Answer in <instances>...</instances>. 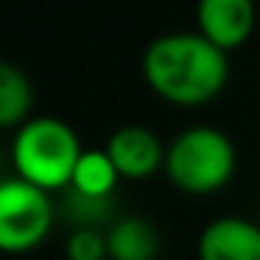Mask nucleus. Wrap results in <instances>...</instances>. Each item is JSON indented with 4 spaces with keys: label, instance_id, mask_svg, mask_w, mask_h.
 <instances>
[{
    "label": "nucleus",
    "instance_id": "nucleus-3",
    "mask_svg": "<svg viewBox=\"0 0 260 260\" xmlns=\"http://www.w3.org/2000/svg\"><path fill=\"white\" fill-rule=\"evenodd\" d=\"M165 174L171 185L190 196H210L235 176L238 154L232 140L215 126H190L165 148Z\"/></svg>",
    "mask_w": 260,
    "mask_h": 260
},
{
    "label": "nucleus",
    "instance_id": "nucleus-5",
    "mask_svg": "<svg viewBox=\"0 0 260 260\" xmlns=\"http://www.w3.org/2000/svg\"><path fill=\"white\" fill-rule=\"evenodd\" d=\"M257 25L254 0H199L196 3V31L226 53L249 42Z\"/></svg>",
    "mask_w": 260,
    "mask_h": 260
},
{
    "label": "nucleus",
    "instance_id": "nucleus-8",
    "mask_svg": "<svg viewBox=\"0 0 260 260\" xmlns=\"http://www.w3.org/2000/svg\"><path fill=\"white\" fill-rule=\"evenodd\" d=\"M109 260H154L162 249V235L148 218L123 215L107 230Z\"/></svg>",
    "mask_w": 260,
    "mask_h": 260
},
{
    "label": "nucleus",
    "instance_id": "nucleus-2",
    "mask_svg": "<svg viewBox=\"0 0 260 260\" xmlns=\"http://www.w3.org/2000/svg\"><path fill=\"white\" fill-rule=\"evenodd\" d=\"M84 146L73 126L59 118H28L12 143L14 174L48 193H62L73 179Z\"/></svg>",
    "mask_w": 260,
    "mask_h": 260
},
{
    "label": "nucleus",
    "instance_id": "nucleus-11",
    "mask_svg": "<svg viewBox=\"0 0 260 260\" xmlns=\"http://www.w3.org/2000/svg\"><path fill=\"white\" fill-rule=\"evenodd\" d=\"M64 257L68 260H109L107 232L98 226H76L64 241Z\"/></svg>",
    "mask_w": 260,
    "mask_h": 260
},
{
    "label": "nucleus",
    "instance_id": "nucleus-10",
    "mask_svg": "<svg viewBox=\"0 0 260 260\" xmlns=\"http://www.w3.org/2000/svg\"><path fill=\"white\" fill-rule=\"evenodd\" d=\"M118 179H120V174L115 168V162L109 159L107 148H101V151L84 148L68 187H73L76 193H84V196H92V199H112Z\"/></svg>",
    "mask_w": 260,
    "mask_h": 260
},
{
    "label": "nucleus",
    "instance_id": "nucleus-7",
    "mask_svg": "<svg viewBox=\"0 0 260 260\" xmlns=\"http://www.w3.org/2000/svg\"><path fill=\"white\" fill-rule=\"evenodd\" d=\"M199 260H260V226L241 215L213 218L199 235Z\"/></svg>",
    "mask_w": 260,
    "mask_h": 260
},
{
    "label": "nucleus",
    "instance_id": "nucleus-6",
    "mask_svg": "<svg viewBox=\"0 0 260 260\" xmlns=\"http://www.w3.org/2000/svg\"><path fill=\"white\" fill-rule=\"evenodd\" d=\"M104 148L118 168L120 179H148L165 165V146L148 126H120L109 135Z\"/></svg>",
    "mask_w": 260,
    "mask_h": 260
},
{
    "label": "nucleus",
    "instance_id": "nucleus-1",
    "mask_svg": "<svg viewBox=\"0 0 260 260\" xmlns=\"http://www.w3.org/2000/svg\"><path fill=\"white\" fill-rule=\"evenodd\" d=\"M140 70L159 101L202 107L224 92L230 81V53L202 31H171L148 42Z\"/></svg>",
    "mask_w": 260,
    "mask_h": 260
},
{
    "label": "nucleus",
    "instance_id": "nucleus-9",
    "mask_svg": "<svg viewBox=\"0 0 260 260\" xmlns=\"http://www.w3.org/2000/svg\"><path fill=\"white\" fill-rule=\"evenodd\" d=\"M34 109V84L23 68L0 62V129H20Z\"/></svg>",
    "mask_w": 260,
    "mask_h": 260
},
{
    "label": "nucleus",
    "instance_id": "nucleus-4",
    "mask_svg": "<svg viewBox=\"0 0 260 260\" xmlns=\"http://www.w3.org/2000/svg\"><path fill=\"white\" fill-rule=\"evenodd\" d=\"M56 207L51 193L23 176L0 179V252L25 254L45 243Z\"/></svg>",
    "mask_w": 260,
    "mask_h": 260
}]
</instances>
